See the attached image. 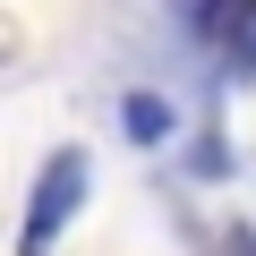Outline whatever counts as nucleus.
<instances>
[{"label":"nucleus","mask_w":256,"mask_h":256,"mask_svg":"<svg viewBox=\"0 0 256 256\" xmlns=\"http://www.w3.org/2000/svg\"><path fill=\"white\" fill-rule=\"evenodd\" d=\"M128 128H137V137H162V128H171V111H162V102H146V94H137V102H128Z\"/></svg>","instance_id":"obj_2"},{"label":"nucleus","mask_w":256,"mask_h":256,"mask_svg":"<svg viewBox=\"0 0 256 256\" xmlns=\"http://www.w3.org/2000/svg\"><path fill=\"white\" fill-rule=\"evenodd\" d=\"M86 205V154L77 146H60L52 162H43V180H34V196H26V230H18V256H52V239L68 230V214Z\"/></svg>","instance_id":"obj_1"}]
</instances>
